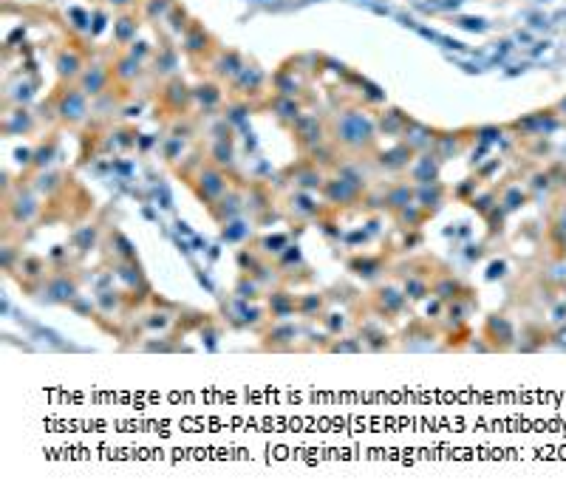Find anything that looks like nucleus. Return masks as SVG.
<instances>
[{"mask_svg":"<svg viewBox=\"0 0 566 495\" xmlns=\"http://www.w3.org/2000/svg\"><path fill=\"white\" fill-rule=\"evenodd\" d=\"M111 246H113L116 260H136V246L122 230H111Z\"/></svg>","mask_w":566,"mask_h":495,"instance_id":"nucleus-24","label":"nucleus"},{"mask_svg":"<svg viewBox=\"0 0 566 495\" xmlns=\"http://www.w3.org/2000/svg\"><path fill=\"white\" fill-rule=\"evenodd\" d=\"M97 238H99V227L97 224H85V227H80L74 235H71V241H74V246H77L80 255H85L97 244Z\"/></svg>","mask_w":566,"mask_h":495,"instance_id":"nucleus-29","label":"nucleus"},{"mask_svg":"<svg viewBox=\"0 0 566 495\" xmlns=\"http://www.w3.org/2000/svg\"><path fill=\"white\" fill-rule=\"evenodd\" d=\"M431 292H434L439 300L450 303V300H459L462 295H467V286H464L459 277H453V274H439V277L431 283Z\"/></svg>","mask_w":566,"mask_h":495,"instance_id":"nucleus-14","label":"nucleus"},{"mask_svg":"<svg viewBox=\"0 0 566 495\" xmlns=\"http://www.w3.org/2000/svg\"><path fill=\"white\" fill-rule=\"evenodd\" d=\"M348 269H351L354 274L366 277V280H374L380 272H385V260H382L380 255H357V258L348 260Z\"/></svg>","mask_w":566,"mask_h":495,"instance_id":"nucleus-16","label":"nucleus"},{"mask_svg":"<svg viewBox=\"0 0 566 495\" xmlns=\"http://www.w3.org/2000/svg\"><path fill=\"white\" fill-rule=\"evenodd\" d=\"M337 141H343L345 148H368L374 141V130L363 116L345 113L337 122Z\"/></svg>","mask_w":566,"mask_h":495,"instance_id":"nucleus-2","label":"nucleus"},{"mask_svg":"<svg viewBox=\"0 0 566 495\" xmlns=\"http://www.w3.org/2000/svg\"><path fill=\"white\" fill-rule=\"evenodd\" d=\"M244 209H247V207H244V198H241V193H235V190H227L216 204L207 207V212L212 216V221H219V224H227V221L244 216Z\"/></svg>","mask_w":566,"mask_h":495,"instance_id":"nucleus-7","label":"nucleus"},{"mask_svg":"<svg viewBox=\"0 0 566 495\" xmlns=\"http://www.w3.org/2000/svg\"><path fill=\"white\" fill-rule=\"evenodd\" d=\"M442 198H445V187L436 181V184H424V187H416V204L434 216V212L442 207Z\"/></svg>","mask_w":566,"mask_h":495,"instance_id":"nucleus-17","label":"nucleus"},{"mask_svg":"<svg viewBox=\"0 0 566 495\" xmlns=\"http://www.w3.org/2000/svg\"><path fill=\"white\" fill-rule=\"evenodd\" d=\"M116 277L125 283V286H127L133 295H136V292L151 295V283H148L145 272H142L139 260H116Z\"/></svg>","mask_w":566,"mask_h":495,"instance_id":"nucleus-9","label":"nucleus"},{"mask_svg":"<svg viewBox=\"0 0 566 495\" xmlns=\"http://www.w3.org/2000/svg\"><path fill=\"white\" fill-rule=\"evenodd\" d=\"M170 323H173L170 312H151V314H145V320H142V326L148 331H167Z\"/></svg>","mask_w":566,"mask_h":495,"instance_id":"nucleus-32","label":"nucleus"},{"mask_svg":"<svg viewBox=\"0 0 566 495\" xmlns=\"http://www.w3.org/2000/svg\"><path fill=\"white\" fill-rule=\"evenodd\" d=\"M410 156H413V151L408 148V145H399V148H394V151H388V153H382V159H380V165L385 167V170H402V167H408V162H410Z\"/></svg>","mask_w":566,"mask_h":495,"instance_id":"nucleus-26","label":"nucleus"},{"mask_svg":"<svg viewBox=\"0 0 566 495\" xmlns=\"http://www.w3.org/2000/svg\"><path fill=\"white\" fill-rule=\"evenodd\" d=\"M326 348L334 351V354H357V351H363L366 345H363L360 337H340L337 342H329Z\"/></svg>","mask_w":566,"mask_h":495,"instance_id":"nucleus-31","label":"nucleus"},{"mask_svg":"<svg viewBox=\"0 0 566 495\" xmlns=\"http://www.w3.org/2000/svg\"><path fill=\"white\" fill-rule=\"evenodd\" d=\"M57 68H60L62 77H74L77 68H80V57H77V54H62V57L57 60Z\"/></svg>","mask_w":566,"mask_h":495,"instance_id":"nucleus-35","label":"nucleus"},{"mask_svg":"<svg viewBox=\"0 0 566 495\" xmlns=\"http://www.w3.org/2000/svg\"><path fill=\"white\" fill-rule=\"evenodd\" d=\"M303 260V255H301V249L298 246H287L280 255H277V266L280 269H287V266H295V263H301Z\"/></svg>","mask_w":566,"mask_h":495,"instance_id":"nucleus-37","label":"nucleus"},{"mask_svg":"<svg viewBox=\"0 0 566 495\" xmlns=\"http://www.w3.org/2000/svg\"><path fill=\"white\" fill-rule=\"evenodd\" d=\"M97 303H99L102 312L111 314V312H116V309L122 306V295H119V292H105V289H99V292H97Z\"/></svg>","mask_w":566,"mask_h":495,"instance_id":"nucleus-33","label":"nucleus"},{"mask_svg":"<svg viewBox=\"0 0 566 495\" xmlns=\"http://www.w3.org/2000/svg\"><path fill=\"white\" fill-rule=\"evenodd\" d=\"M258 252L263 255V258H269V255H280L283 249L289 246V235L287 232H277V235H263V238H258Z\"/></svg>","mask_w":566,"mask_h":495,"instance_id":"nucleus-25","label":"nucleus"},{"mask_svg":"<svg viewBox=\"0 0 566 495\" xmlns=\"http://www.w3.org/2000/svg\"><path fill=\"white\" fill-rule=\"evenodd\" d=\"M298 326L289 320H277L266 334H263V348H289L298 340Z\"/></svg>","mask_w":566,"mask_h":495,"instance_id":"nucleus-11","label":"nucleus"},{"mask_svg":"<svg viewBox=\"0 0 566 495\" xmlns=\"http://www.w3.org/2000/svg\"><path fill=\"white\" fill-rule=\"evenodd\" d=\"M212 156H216V165H219V167L233 165V151H230V145H227V148H224V145H219L216 151H212Z\"/></svg>","mask_w":566,"mask_h":495,"instance_id":"nucleus-39","label":"nucleus"},{"mask_svg":"<svg viewBox=\"0 0 566 495\" xmlns=\"http://www.w3.org/2000/svg\"><path fill=\"white\" fill-rule=\"evenodd\" d=\"M60 113H62L65 122H80L83 113H85V99H83V94L68 91L65 99H62V105H60Z\"/></svg>","mask_w":566,"mask_h":495,"instance_id":"nucleus-23","label":"nucleus"},{"mask_svg":"<svg viewBox=\"0 0 566 495\" xmlns=\"http://www.w3.org/2000/svg\"><path fill=\"white\" fill-rule=\"evenodd\" d=\"M323 306H326V295L312 292V295L298 298V314L301 317H317V314H323Z\"/></svg>","mask_w":566,"mask_h":495,"instance_id":"nucleus-28","label":"nucleus"},{"mask_svg":"<svg viewBox=\"0 0 566 495\" xmlns=\"http://www.w3.org/2000/svg\"><path fill=\"white\" fill-rule=\"evenodd\" d=\"M298 133H301L298 139L303 141V145H317V141L323 139V136H320V125H317L315 119H301V122H298Z\"/></svg>","mask_w":566,"mask_h":495,"instance_id":"nucleus-30","label":"nucleus"},{"mask_svg":"<svg viewBox=\"0 0 566 495\" xmlns=\"http://www.w3.org/2000/svg\"><path fill=\"white\" fill-rule=\"evenodd\" d=\"M323 323H326V328H329V334H331V337H337V334H340V331L348 326V320H345V314H343V312H331V314H326V317H323Z\"/></svg>","mask_w":566,"mask_h":495,"instance_id":"nucleus-36","label":"nucleus"},{"mask_svg":"<svg viewBox=\"0 0 566 495\" xmlns=\"http://www.w3.org/2000/svg\"><path fill=\"white\" fill-rule=\"evenodd\" d=\"M224 314L235 328H255L263 320V312L258 306H249V300H241L235 295L230 298V303H224Z\"/></svg>","mask_w":566,"mask_h":495,"instance_id":"nucleus-6","label":"nucleus"},{"mask_svg":"<svg viewBox=\"0 0 566 495\" xmlns=\"http://www.w3.org/2000/svg\"><path fill=\"white\" fill-rule=\"evenodd\" d=\"M413 201H416V184H391L382 193V207L388 212H399L402 207H408Z\"/></svg>","mask_w":566,"mask_h":495,"instance_id":"nucleus-12","label":"nucleus"},{"mask_svg":"<svg viewBox=\"0 0 566 495\" xmlns=\"http://www.w3.org/2000/svg\"><path fill=\"white\" fill-rule=\"evenodd\" d=\"M323 198L331 204V207H348V204H357L363 198V187L348 181L345 176H334V179H326L323 187H320Z\"/></svg>","mask_w":566,"mask_h":495,"instance_id":"nucleus-4","label":"nucleus"},{"mask_svg":"<svg viewBox=\"0 0 566 495\" xmlns=\"http://www.w3.org/2000/svg\"><path fill=\"white\" fill-rule=\"evenodd\" d=\"M224 230H221V241L224 244H244L249 235H252V224L244 218V216H238V218H233V221H227V224H221Z\"/></svg>","mask_w":566,"mask_h":495,"instance_id":"nucleus-21","label":"nucleus"},{"mask_svg":"<svg viewBox=\"0 0 566 495\" xmlns=\"http://www.w3.org/2000/svg\"><path fill=\"white\" fill-rule=\"evenodd\" d=\"M394 218H396V224L399 227H405V230H419L422 227V221L428 218V212H424L416 201L413 204H408V207H402L399 212H394Z\"/></svg>","mask_w":566,"mask_h":495,"instance_id":"nucleus-22","label":"nucleus"},{"mask_svg":"<svg viewBox=\"0 0 566 495\" xmlns=\"http://www.w3.org/2000/svg\"><path fill=\"white\" fill-rule=\"evenodd\" d=\"M48 258H51V260H62V258H65V246H54Z\"/></svg>","mask_w":566,"mask_h":495,"instance_id":"nucleus-41","label":"nucleus"},{"mask_svg":"<svg viewBox=\"0 0 566 495\" xmlns=\"http://www.w3.org/2000/svg\"><path fill=\"white\" fill-rule=\"evenodd\" d=\"M521 204H524L521 190H510V193H507V198H504V207H507V209H518Z\"/></svg>","mask_w":566,"mask_h":495,"instance_id":"nucleus-40","label":"nucleus"},{"mask_svg":"<svg viewBox=\"0 0 566 495\" xmlns=\"http://www.w3.org/2000/svg\"><path fill=\"white\" fill-rule=\"evenodd\" d=\"M190 187H193V193H195V198L204 204V207H209V204H216L230 187H227V176L221 173V167L219 165H207V167H201L195 176H193V181H190Z\"/></svg>","mask_w":566,"mask_h":495,"instance_id":"nucleus-1","label":"nucleus"},{"mask_svg":"<svg viewBox=\"0 0 566 495\" xmlns=\"http://www.w3.org/2000/svg\"><path fill=\"white\" fill-rule=\"evenodd\" d=\"M244 207H247V212L252 216V221H258V218H263L266 212H272V195H269V190L266 187H249V195L244 198Z\"/></svg>","mask_w":566,"mask_h":495,"instance_id":"nucleus-15","label":"nucleus"},{"mask_svg":"<svg viewBox=\"0 0 566 495\" xmlns=\"http://www.w3.org/2000/svg\"><path fill=\"white\" fill-rule=\"evenodd\" d=\"M360 340H363V345L371 348V351H385V348H391L385 328L377 326L374 320H366V323L360 326Z\"/></svg>","mask_w":566,"mask_h":495,"instance_id":"nucleus-19","label":"nucleus"},{"mask_svg":"<svg viewBox=\"0 0 566 495\" xmlns=\"http://www.w3.org/2000/svg\"><path fill=\"white\" fill-rule=\"evenodd\" d=\"M402 292H405V298L413 300V303L424 300V298L431 295V277L416 274V272H408V274H405V283H402Z\"/></svg>","mask_w":566,"mask_h":495,"instance_id":"nucleus-18","label":"nucleus"},{"mask_svg":"<svg viewBox=\"0 0 566 495\" xmlns=\"http://www.w3.org/2000/svg\"><path fill=\"white\" fill-rule=\"evenodd\" d=\"M40 295L46 303H71L77 298V280L71 277L68 272H54V274H46L43 286H40Z\"/></svg>","mask_w":566,"mask_h":495,"instance_id":"nucleus-3","label":"nucleus"},{"mask_svg":"<svg viewBox=\"0 0 566 495\" xmlns=\"http://www.w3.org/2000/svg\"><path fill=\"white\" fill-rule=\"evenodd\" d=\"M289 209H292V216H298V218H317L323 207L312 198V193L301 190V193H295V195L289 198Z\"/></svg>","mask_w":566,"mask_h":495,"instance_id":"nucleus-20","label":"nucleus"},{"mask_svg":"<svg viewBox=\"0 0 566 495\" xmlns=\"http://www.w3.org/2000/svg\"><path fill=\"white\" fill-rule=\"evenodd\" d=\"M233 295H235V298H241V300H249V303H252V300H258V298H261V283H258L252 274H247V272H244V274L238 277V283H235Z\"/></svg>","mask_w":566,"mask_h":495,"instance_id":"nucleus-27","label":"nucleus"},{"mask_svg":"<svg viewBox=\"0 0 566 495\" xmlns=\"http://www.w3.org/2000/svg\"><path fill=\"white\" fill-rule=\"evenodd\" d=\"M6 216H9L18 227H26V224H32V221L40 216V204H37V198H34L32 193H20L15 201L6 204Z\"/></svg>","mask_w":566,"mask_h":495,"instance_id":"nucleus-8","label":"nucleus"},{"mask_svg":"<svg viewBox=\"0 0 566 495\" xmlns=\"http://www.w3.org/2000/svg\"><path fill=\"white\" fill-rule=\"evenodd\" d=\"M410 181H413L416 187L436 184V181H439V162H436V156H431V153L419 156L416 165L410 167Z\"/></svg>","mask_w":566,"mask_h":495,"instance_id":"nucleus-13","label":"nucleus"},{"mask_svg":"<svg viewBox=\"0 0 566 495\" xmlns=\"http://www.w3.org/2000/svg\"><path fill=\"white\" fill-rule=\"evenodd\" d=\"M371 306H374V312H377L380 317H399V314H405V309H408V298H405V292L396 289V286H380V289H374V295H371Z\"/></svg>","mask_w":566,"mask_h":495,"instance_id":"nucleus-5","label":"nucleus"},{"mask_svg":"<svg viewBox=\"0 0 566 495\" xmlns=\"http://www.w3.org/2000/svg\"><path fill=\"white\" fill-rule=\"evenodd\" d=\"M502 269H504V263H492V269H490V274H487V277H495V274H502Z\"/></svg>","mask_w":566,"mask_h":495,"instance_id":"nucleus-42","label":"nucleus"},{"mask_svg":"<svg viewBox=\"0 0 566 495\" xmlns=\"http://www.w3.org/2000/svg\"><path fill=\"white\" fill-rule=\"evenodd\" d=\"M266 309H269L272 320H289L298 314V298L287 289H275L266 300Z\"/></svg>","mask_w":566,"mask_h":495,"instance_id":"nucleus-10","label":"nucleus"},{"mask_svg":"<svg viewBox=\"0 0 566 495\" xmlns=\"http://www.w3.org/2000/svg\"><path fill=\"white\" fill-rule=\"evenodd\" d=\"M83 85H85V94H99L102 85H105V71H102V68L88 71L85 80H83Z\"/></svg>","mask_w":566,"mask_h":495,"instance_id":"nucleus-34","label":"nucleus"},{"mask_svg":"<svg viewBox=\"0 0 566 495\" xmlns=\"http://www.w3.org/2000/svg\"><path fill=\"white\" fill-rule=\"evenodd\" d=\"M60 184H62V181H60V176H54V173H48V176H40V181H37V184H34V187H37V190H40V193H46V195H51V193H57V190H60Z\"/></svg>","mask_w":566,"mask_h":495,"instance_id":"nucleus-38","label":"nucleus"}]
</instances>
